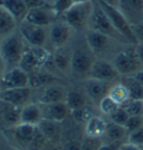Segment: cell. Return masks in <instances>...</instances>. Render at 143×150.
I'll return each mask as SVG.
<instances>
[{"label":"cell","mask_w":143,"mask_h":150,"mask_svg":"<svg viewBox=\"0 0 143 150\" xmlns=\"http://www.w3.org/2000/svg\"><path fill=\"white\" fill-rule=\"evenodd\" d=\"M8 130L18 146L26 147L27 150H40L45 147L47 139L40 132L37 125L19 123Z\"/></svg>","instance_id":"cell-1"},{"label":"cell","mask_w":143,"mask_h":150,"mask_svg":"<svg viewBox=\"0 0 143 150\" xmlns=\"http://www.w3.org/2000/svg\"><path fill=\"white\" fill-rule=\"evenodd\" d=\"M26 46L27 43L19 31L1 39V57L8 69L19 66Z\"/></svg>","instance_id":"cell-2"},{"label":"cell","mask_w":143,"mask_h":150,"mask_svg":"<svg viewBox=\"0 0 143 150\" xmlns=\"http://www.w3.org/2000/svg\"><path fill=\"white\" fill-rule=\"evenodd\" d=\"M89 29L95 31L102 33L106 36L111 38V39H115L118 42H124V43H129L118 30L116 28L113 26L112 21L110 20L108 16L106 15V13L102 9V7L99 5V2L95 0L93 8V13L89 19Z\"/></svg>","instance_id":"cell-3"},{"label":"cell","mask_w":143,"mask_h":150,"mask_svg":"<svg viewBox=\"0 0 143 150\" xmlns=\"http://www.w3.org/2000/svg\"><path fill=\"white\" fill-rule=\"evenodd\" d=\"M113 64L121 76H134L143 69V64L139 57L137 45L118 53Z\"/></svg>","instance_id":"cell-4"},{"label":"cell","mask_w":143,"mask_h":150,"mask_svg":"<svg viewBox=\"0 0 143 150\" xmlns=\"http://www.w3.org/2000/svg\"><path fill=\"white\" fill-rule=\"evenodd\" d=\"M51 57L53 55L45 47H34L27 44L19 67H21L28 74H30L47 65Z\"/></svg>","instance_id":"cell-5"},{"label":"cell","mask_w":143,"mask_h":150,"mask_svg":"<svg viewBox=\"0 0 143 150\" xmlns=\"http://www.w3.org/2000/svg\"><path fill=\"white\" fill-rule=\"evenodd\" d=\"M94 4L92 1L81 5H74L62 17L63 21L74 31H82L89 25V19L93 13Z\"/></svg>","instance_id":"cell-6"},{"label":"cell","mask_w":143,"mask_h":150,"mask_svg":"<svg viewBox=\"0 0 143 150\" xmlns=\"http://www.w3.org/2000/svg\"><path fill=\"white\" fill-rule=\"evenodd\" d=\"M99 2V5L102 7V9L106 13V15L108 16L110 20L112 21L113 26L116 28V30L123 36V37L133 45H137V38H135V35L133 33V27L129 23V20L125 18V16L123 13L118 10V7L115 6H111V5H107L103 1H100V0H96Z\"/></svg>","instance_id":"cell-7"},{"label":"cell","mask_w":143,"mask_h":150,"mask_svg":"<svg viewBox=\"0 0 143 150\" xmlns=\"http://www.w3.org/2000/svg\"><path fill=\"white\" fill-rule=\"evenodd\" d=\"M19 33L21 34L26 43L34 47H45L47 38H49L45 27L31 25L26 21L19 25Z\"/></svg>","instance_id":"cell-8"},{"label":"cell","mask_w":143,"mask_h":150,"mask_svg":"<svg viewBox=\"0 0 143 150\" xmlns=\"http://www.w3.org/2000/svg\"><path fill=\"white\" fill-rule=\"evenodd\" d=\"M29 86V74L21 67L7 69L1 79V91Z\"/></svg>","instance_id":"cell-9"},{"label":"cell","mask_w":143,"mask_h":150,"mask_svg":"<svg viewBox=\"0 0 143 150\" xmlns=\"http://www.w3.org/2000/svg\"><path fill=\"white\" fill-rule=\"evenodd\" d=\"M57 20H58V17L56 16V13H54L51 6L29 10L25 18L26 23L39 26V27H45V28L48 26L50 27L53 24H55Z\"/></svg>","instance_id":"cell-10"},{"label":"cell","mask_w":143,"mask_h":150,"mask_svg":"<svg viewBox=\"0 0 143 150\" xmlns=\"http://www.w3.org/2000/svg\"><path fill=\"white\" fill-rule=\"evenodd\" d=\"M88 75L91 79L108 82V83L116 80L118 76H121L113 63L106 62L103 59H95L94 61L93 66H92Z\"/></svg>","instance_id":"cell-11"},{"label":"cell","mask_w":143,"mask_h":150,"mask_svg":"<svg viewBox=\"0 0 143 150\" xmlns=\"http://www.w3.org/2000/svg\"><path fill=\"white\" fill-rule=\"evenodd\" d=\"M118 8L132 26L143 21V0H118Z\"/></svg>","instance_id":"cell-12"},{"label":"cell","mask_w":143,"mask_h":150,"mask_svg":"<svg viewBox=\"0 0 143 150\" xmlns=\"http://www.w3.org/2000/svg\"><path fill=\"white\" fill-rule=\"evenodd\" d=\"M31 88H9V90H2L0 93V100L9 104L24 108L29 104L31 100Z\"/></svg>","instance_id":"cell-13"},{"label":"cell","mask_w":143,"mask_h":150,"mask_svg":"<svg viewBox=\"0 0 143 150\" xmlns=\"http://www.w3.org/2000/svg\"><path fill=\"white\" fill-rule=\"evenodd\" d=\"M40 93L38 94V102L39 104H51V103H59L65 102L67 96V90L58 83L50 84L43 88H39Z\"/></svg>","instance_id":"cell-14"},{"label":"cell","mask_w":143,"mask_h":150,"mask_svg":"<svg viewBox=\"0 0 143 150\" xmlns=\"http://www.w3.org/2000/svg\"><path fill=\"white\" fill-rule=\"evenodd\" d=\"M72 28L69 27L65 21H58L49 27V40L51 45L57 48H62L68 43L72 35Z\"/></svg>","instance_id":"cell-15"},{"label":"cell","mask_w":143,"mask_h":150,"mask_svg":"<svg viewBox=\"0 0 143 150\" xmlns=\"http://www.w3.org/2000/svg\"><path fill=\"white\" fill-rule=\"evenodd\" d=\"M94 61L87 50L77 48L72 54V71L78 75L89 74Z\"/></svg>","instance_id":"cell-16"},{"label":"cell","mask_w":143,"mask_h":150,"mask_svg":"<svg viewBox=\"0 0 143 150\" xmlns=\"http://www.w3.org/2000/svg\"><path fill=\"white\" fill-rule=\"evenodd\" d=\"M111 88L112 86H110L108 82L100 81V80H95V79H89L85 82L86 95L97 105L100 104L101 101L108 95Z\"/></svg>","instance_id":"cell-17"},{"label":"cell","mask_w":143,"mask_h":150,"mask_svg":"<svg viewBox=\"0 0 143 150\" xmlns=\"http://www.w3.org/2000/svg\"><path fill=\"white\" fill-rule=\"evenodd\" d=\"M0 110H1L0 113H1V122H2L4 129H10L21 123L23 108L1 101Z\"/></svg>","instance_id":"cell-18"},{"label":"cell","mask_w":143,"mask_h":150,"mask_svg":"<svg viewBox=\"0 0 143 150\" xmlns=\"http://www.w3.org/2000/svg\"><path fill=\"white\" fill-rule=\"evenodd\" d=\"M43 111V119L50 120L61 123L67 118L69 113V108L66 102L51 103V104H40Z\"/></svg>","instance_id":"cell-19"},{"label":"cell","mask_w":143,"mask_h":150,"mask_svg":"<svg viewBox=\"0 0 143 150\" xmlns=\"http://www.w3.org/2000/svg\"><path fill=\"white\" fill-rule=\"evenodd\" d=\"M1 7L13 15L19 25L25 21L26 16L29 11L24 0H1Z\"/></svg>","instance_id":"cell-20"},{"label":"cell","mask_w":143,"mask_h":150,"mask_svg":"<svg viewBox=\"0 0 143 150\" xmlns=\"http://www.w3.org/2000/svg\"><path fill=\"white\" fill-rule=\"evenodd\" d=\"M18 25L19 23L13 15L8 13L5 8L0 7V36H1V39L15 34L17 31Z\"/></svg>","instance_id":"cell-21"},{"label":"cell","mask_w":143,"mask_h":150,"mask_svg":"<svg viewBox=\"0 0 143 150\" xmlns=\"http://www.w3.org/2000/svg\"><path fill=\"white\" fill-rule=\"evenodd\" d=\"M43 120L42 105L39 103H29L21 110V123L37 125Z\"/></svg>","instance_id":"cell-22"},{"label":"cell","mask_w":143,"mask_h":150,"mask_svg":"<svg viewBox=\"0 0 143 150\" xmlns=\"http://www.w3.org/2000/svg\"><path fill=\"white\" fill-rule=\"evenodd\" d=\"M111 38L102 33L95 30H89L86 33V42L89 50L94 53H101L108 46V42Z\"/></svg>","instance_id":"cell-23"},{"label":"cell","mask_w":143,"mask_h":150,"mask_svg":"<svg viewBox=\"0 0 143 150\" xmlns=\"http://www.w3.org/2000/svg\"><path fill=\"white\" fill-rule=\"evenodd\" d=\"M57 82H59V80L55 75L48 72H44L42 69H38L29 74V86L31 88H43L50 84H55Z\"/></svg>","instance_id":"cell-24"},{"label":"cell","mask_w":143,"mask_h":150,"mask_svg":"<svg viewBox=\"0 0 143 150\" xmlns=\"http://www.w3.org/2000/svg\"><path fill=\"white\" fill-rule=\"evenodd\" d=\"M106 127H107V122L105 120L101 117L94 115L85 125V134L89 137L103 138V136L105 134Z\"/></svg>","instance_id":"cell-25"},{"label":"cell","mask_w":143,"mask_h":150,"mask_svg":"<svg viewBox=\"0 0 143 150\" xmlns=\"http://www.w3.org/2000/svg\"><path fill=\"white\" fill-rule=\"evenodd\" d=\"M37 127L47 140L56 141L61 138L62 129H61V123H58V122L43 119L37 125Z\"/></svg>","instance_id":"cell-26"},{"label":"cell","mask_w":143,"mask_h":150,"mask_svg":"<svg viewBox=\"0 0 143 150\" xmlns=\"http://www.w3.org/2000/svg\"><path fill=\"white\" fill-rule=\"evenodd\" d=\"M125 137H129V133L126 131L124 125H118L115 122H107L105 134L103 138H106V142H116V141H123Z\"/></svg>","instance_id":"cell-27"},{"label":"cell","mask_w":143,"mask_h":150,"mask_svg":"<svg viewBox=\"0 0 143 150\" xmlns=\"http://www.w3.org/2000/svg\"><path fill=\"white\" fill-rule=\"evenodd\" d=\"M121 83L126 88L131 100L143 101V85L134 76H122Z\"/></svg>","instance_id":"cell-28"},{"label":"cell","mask_w":143,"mask_h":150,"mask_svg":"<svg viewBox=\"0 0 143 150\" xmlns=\"http://www.w3.org/2000/svg\"><path fill=\"white\" fill-rule=\"evenodd\" d=\"M72 54L68 50H66L64 47L57 48V50L53 54L51 62L57 69L65 72L68 69H72Z\"/></svg>","instance_id":"cell-29"},{"label":"cell","mask_w":143,"mask_h":150,"mask_svg":"<svg viewBox=\"0 0 143 150\" xmlns=\"http://www.w3.org/2000/svg\"><path fill=\"white\" fill-rule=\"evenodd\" d=\"M66 104L68 105L70 111L81 109L86 106V96L78 90H69L66 96Z\"/></svg>","instance_id":"cell-30"},{"label":"cell","mask_w":143,"mask_h":150,"mask_svg":"<svg viewBox=\"0 0 143 150\" xmlns=\"http://www.w3.org/2000/svg\"><path fill=\"white\" fill-rule=\"evenodd\" d=\"M108 96H110L113 101H115L120 106H122L129 100H131L130 94L128 92V90H126V88H125L121 82H120L118 84H116V85H114V86L111 88L110 92H108Z\"/></svg>","instance_id":"cell-31"},{"label":"cell","mask_w":143,"mask_h":150,"mask_svg":"<svg viewBox=\"0 0 143 150\" xmlns=\"http://www.w3.org/2000/svg\"><path fill=\"white\" fill-rule=\"evenodd\" d=\"M122 106L126 110L130 117H143V101L129 100Z\"/></svg>","instance_id":"cell-32"},{"label":"cell","mask_w":143,"mask_h":150,"mask_svg":"<svg viewBox=\"0 0 143 150\" xmlns=\"http://www.w3.org/2000/svg\"><path fill=\"white\" fill-rule=\"evenodd\" d=\"M103 144L104 141L102 140V138L89 137L85 134V137L82 139L81 150H100Z\"/></svg>","instance_id":"cell-33"},{"label":"cell","mask_w":143,"mask_h":150,"mask_svg":"<svg viewBox=\"0 0 143 150\" xmlns=\"http://www.w3.org/2000/svg\"><path fill=\"white\" fill-rule=\"evenodd\" d=\"M73 6H74L73 0H55V2L51 5V8L57 17L62 18Z\"/></svg>","instance_id":"cell-34"},{"label":"cell","mask_w":143,"mask_h":150,"mask_svg":"<svg viewBox=\"0 0 143 150\" xmlns=\"http://www.w3.org/2000/svg\"><path fill=\"white\" fill-rule=\"evenodd\" d=\"M118 104L115 102V101H113L108 95L104 98L103 100L100 102V104H99V108H100L101 112L106 114V115H111L114 111H116L118 109Z\"/></svg>","instance_id":"cell-35"},{"label":"cell","mask_w":143,"mask_h":150,"mask_svg":"<svg viewBox=\"0 0 143 150\" xmlns=\"http://www.w3.org/2000/svg\"><path fill=\"white\" fill-rule=\"evenodd\" d=\"M72 113V117L74 118L75 121H77V122H83V123H85L86 125L87 121L91 119L92 117H94L92 112H91V110L86 106H84V108H81V109H77V110H74V111H70Z\"/></svg>","instance_id":"cell-36"},{"label":"cell","mask_w":143,"mask_h":150,"mask_svg":"<svg viewBox=\"0 0 143 150\" xmlns=\"http://www.w3.org/2000/svg\"><path fill=\"white\" fill-rule=\"evenodd\" d=\"M108 117H110V120H111L112 122H115V123L121 125H125V123L128 122V120L130 118L129 113L126 112V110H125L123 106H118V110L114 111V112H113L111 115H108Z\"/></svg>","instance_id":"cell-37"},{"label":"cell","mask_w":143,"mask_h":150,"mask_svg":"<svg viewBox=\"0 0 143 150\" xmlns=\"http://www.w3.org/2000/svg\"><path fill=\"white\" fill-rule=\"evenodd\" d=\"M128 142L133 144L139 147L143 146V125L135 131L131 132L128 137Z\"/></svg>","instance_id":"cell-38"},{"label":"cell","mask_w":143,"mask_h":150,"mask_svg":"<svg viewBox=\"0 0 143 150\" xmlns=\"http://www.w3.org/2000/svg\"><path fill=\"white\" fill-rule=\"evenodd\" d=\"M142 125H143V117H130L124 127L125 129H126V131H128V133L130 134L131 132L137 130Z\"/></svg>","instance_id":"cell-39"},{"label":"cell","mask_w":143,"mask_h":150,"mask_svg":"<svg viewBox=\"0 0 143 150\" xmlns=\"http://www.w3.org/2000/svg\"><path fill=\"white\" fill-rule=\"evenodd\" d=\"M24 1H25L26 6H27V8H28L29 10L50 6L49 4H47L46 0H24Z\"/></svg>","instance_id":"cell-40"},{"label":"cell","mask_w":143,"mask_h":150,"mask_svg":"<svg viewBox=\"0 0 143 150\" xmlns=\"http://www.w3.org/2000/svg\"><path fill=\"white\" fill-rule=\"evenodd\" d=\"M133 27V33L135 35L137 43L139 44H143V21L137 24V25L132 26Z\"/></svg>","instance_id":"cell-41"},{"label":"cell","mask_w":143,"mask_h":150,"mask_svg":"<svg viewBox=\"0 0 143 150\" xmlns=\"http://www.w3.org/2000/svg\"><path fill=\"white\" fill-rule=\"evenodd\" d=\"M82 148V140H68L64 149L65 150H81Z\"/></svg>","instance_id":"cell-42"},{"label":"cell","mask_w":143,"mask_h":150,"mask_svg":"<svg viewBox=\"0 0 143 150\" xmlns=\"http://www.w3.org/2000/svg\"><path fill=\"white\" fill-rule=\"evenodd\" d=\"M124 144L123 141H116V142H107L102 146L100 150H120L122 144Z\"/></svg>","instance_id":"cell-43"},{"label":"cell","mask_w":143,"mask_h":150,"mask_svg":"<svg viewBox=\"0 0 143 150\" xmlns=\"http://www.w3.org/2000/svg\"><path fill=\"white\" fill-rule=\"evenodd\" d=\"M120 150H142V149L139 146H135V144H130V142H126V144H122V147H121Z\"/></svg>","instance_id":"cell-44"},{"label":"cell","mask_w":143,"mask_h":150,"mask_svg":"<svg viewBox=\"0 0 143 150\" xmlns=\"http://www.w3.org/2000/svg\"><path fill=\"white\" fill-rule=\"evenodd\" d=\"M137 54H139V57H140V59H141V62L143 64V44H137Z\"/></svg>","instance_id":"cell-45"},{"label":"cell","mask_w":143,"mask_h":150,"mask_svg":"<svg viewBox=\"0 0 143 150\" xmlns=\"http://www.w3.org/2000/svg\"><path fill=\"white\" fill-rule=\"evenodd\" d=\"M134 77H135L137 81L140 82V83H141V84L143 85V69H141L139 73H137V74L134 75Z\"/></svg>","instance_id":"cell-46"},{"label":"cell","mask_w":143,"mask_h":150,"mask_svg":"<svg viewBox=\"0 0 143 150\" xmlns=\"http://www.w3.org/2000/svg\"><path fill=\"white\" fill-rule=\"evenodd\" d=\"M100 1H103L107 5H111V6H115L118 7V0H100Z\"/></svg>","instance_id":"cell-47"},{"label":"cell","mask_w":143,"mask_h":150,"mask_svg":"<svg viewBox=\"0 0 143 150\" xmlns=\"http://www.w3.org/2000/svg\"><path fill=\"white\" fill-rule=\"evenodd\" d=\"M92 0H73L74 5H81V4H86V2H89Z\"/></svg>","instance_id":"cell-48"},{"label":"cell","mask_w":143,"mask_h":150,"mask_svg":"<svg viewBox=\"0 0 143 150\" xmlns=\"http://www.w3.org/2000/svg\"><path fill=\"white\" fill-rule=\"evenodd\" d=\"M46 1H47V4H49L50 6H51V5L55 2V0H46Z\"/></svg>","instance_id":"cell-49"},{"label":"cell","mask_w":143,"mask_h":150,"mask_svg":"<svg viewBox=\"0 0 143 150\" xmlns=\"http://www.w3.org/2000/svg\"><path fill=\"white\" fill-rule=\"evenodd\" d=\"M141 149H142V150H143V146H142V147H141Z\"/></svg>","instance_id":"cell-50"}]
</instances>
